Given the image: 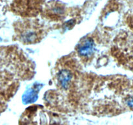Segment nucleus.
Returning a JSON list of instances; mask_svg holds the SVG:
<instances>
[{
    "label": "nucleus",
    "instance_id": "1",
    "mask_svg": "<svg viewBox=\"0 0 133 125\" xmlns=\"http://www.w3.org/2000/svg\"><path fill=\"white\" fill-rule=\"evenodd\" d=\"M43 0H16L15 9L22 16H36L41 9Z\"/></svg>",
    "mask_w": 133,
    "mask_h": 125
},
{
    "label": "nucleus",
    "instance_id": "2",
    "mask_svg": "<svg viewBox=\"0 0 133 125\" xmlns=\"http://www.w3.org/2000/svg\"><path fill=\"white\" fill-rule=\"evenodd\" d=\"M127 105L130 108H133V97H131L127 101Z\"/></svg>",
    "mask_w": 133,
    "mask_h": 125
}]
</instances>
